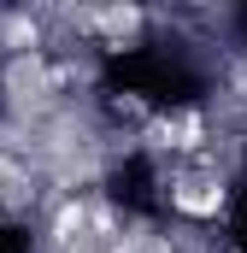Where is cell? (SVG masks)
<instances>
[{
  "label": "cell",
  "mask_w": 247,
  "mask_h": 253,
  "mask_svg": "<svg viewBox=\"0 0 247 253\" xmlns=\"http://www.w3.org/2000/svg\"><path fill=\"white\" fill-rule=\"evenodd\" d=\"M171 206L188 212V218H218L224 212V183H177L171 189Z\"/></svg>",
  "instance_id": "6da1fadb"
}]
</instances>
